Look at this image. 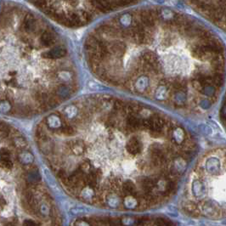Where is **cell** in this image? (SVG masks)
Listing matches in <instances>:
<instances>
[{
    "label": "cell",
    "instance_id": "obj_1",
    "mask_svg": "<svg viewBox=\"0 0 226 226\" xmlns=\"http://www.w3.org/2000/svg\"><path fill=\"white\" fill-rule=\"evenodd\" d=\"M189 3L212 24L226 32V1H192Z\"/></svg>",
    "mask_w": 226,
    "mask_h": 226
},
{
    "label": "cell",
    "instance_id": "obj_2",
    "mask_svg": "<svg viewBox=\"0 0 226 226\" xmlns=\"http://www.w3.org/2000/svg\"><path fill=\"white\" fill-rule=\"evenodd\" d=\"M127 150L129 154L131 155H138L141 152L142 150V144L140 139L137 136H133L129 139L127 144Z\"/></svg>",
    "mask_w": 226,
    "mask_h": 226
},
{
    "label": "cell",
    "instance_id": "obj_3",
    "mask_svg": "<svg viewBox=\"0 0 226 226\" xmlns=\"http://www.w3.org/2000/svg\"><path fill=\"white\" fill-rule=\"evenodd\" d=\"M202 210L206 213V215L209 216L210 218H216L219 214V209L217 205L213 202L206 201L202 205Z\"/></svg>",
    "mask_w": 226,
    "mask_h": 226
},
{
    "label": "cell",
    "instance_id": "obj_4",
    "mask_svg": "<svg viewBox=\"0 0 226 226\" xmlns=\"http://www.w3.org/2000/svg\"><path fill=\"white\" fill-rule=\"evenodd\" d=\"M36 26V20L31 14H27L22 22V28L25 32H32Z\"/></svg>",
    "mask_w": 226,
    "mask_h": 226
},
{
    "label": "cell",
    "instance_id": "obj_5",
    "mask_svg": "<svg viewBox=\"0 0 226 226\" xmlns=\"http://www.w3.org/2000/svg\"><path fill=\"white\" fill-rule=\"evenodd\" d=\"M66 53H67L66 50L63 48H55L52 50H50L49 52L43 55V57H45L47 59H57V58L65 56L66 55Z\"/></svg>",
    "mask_w": 226,
    "mask_h": 226
},
{
    "label": "cell",
    "instance_id": "obj_6",
    "mask_svg": "<svg viewBox=\"0 0 226 226\" xmlns=\"http://www.w3.org/2000/svg\"><path fill=\"white\" fill-rule=\"evenodd\" d=\"M55 34L52 31H46L41 37V43L45 47H49L55 43Z\"/></svg>",
    "mask_w": 226,
    "mask_h": 226
},
{
    "label": "cell",
    "instance_id": "obj_7",
    "mask_svg": "<svg viewBox=\"0 0 226 226\" xmlns=\"http://www.w3.org/2000/svg\"><path fill=\"white\" fill-rule=\"evenodd\" d=\"M127 123H128V129L130 131H134L137 130L140 128V126L142 125L141 121L135 116L133 115H129L128 119H127Z\"/></svg>",
    "mask_w": 226,
    "mask_h": 226
},
{
    "label": "cell",
    "instance_id": "obj_8",
    "mask_svg": "<svg viewBox=\"0 0 226 226\" xmlns=\"http://www.w3.org/2000/svg\"><path fill=\"white\" fill-rule=\"evenodd\" d=\"M68 147L70 149H71L74 152V154L76 155H79V154H82L85 149V146L83 145V143L82 142H75V143H69L68 145Z\"/></svg>",
    "mask_w": 226,
    "mask_h": 226
},
{
    "label": "cell",
    "instance_id": "obj_9",
    "mask_svg": "<svg viewBox=\"0 0 226 226\" xmlns=\"http://www.w3.org/2000/svg\"><path fill=\"white\" fill-rule=\"evenodd\" d=\"M220 120L221 123L224 126V128L226 130V92L222 105H221V110H220Z\"/></svg>",
    "mask_w": 226,
    "mask_h": 226
},
{
    "label": "cell",
    "instance_id": "obj_10",
    "mask_svg": "<svg viewBox=\"0 0 226 226\" xmlns=\"http://www.w3.org/2000/svg\"><path fill=\"white\" fill-rule=\"evenodd\" d=\"M61 133L65 135H72L75 133V130L71 126H65L61 129Z\"/></svg>",
    "mask_w": 226,
    "mask_h": 226
},
{
    "label": "cell",
    "instance_id": "obj_11",
    "mask_svg": "<svg viewBox=\"0 0 226 226\" xmlns=\"http://www.w3.org/2000/svg\"><path fill=\"white\" fill-rule=\"evenodd\" d=\"M114 110H116V111H123L125 108H126V106H125V104L122 101V100H116L115 102H114Z\"/></svg>",
    "mask_w": 226,
    "mask_h": 226
},
{
    "label": "cell",
    "instance_id": "obj_12",
    "mask_svg": "<svg viewBox=\"0 0 226 226\" xmlns=\"http://www.w3.org/2000/svg\"><path fill=\"white\" fill-rule=\"evenodd\" d=\"M112 50L115 52H119V53H123L124 51V49L123 47V45L120 43H117L113 45L112 47Z\"/></svg>",
    "mask_w": 226,
    "mask_h": 226
}]
</instances>
